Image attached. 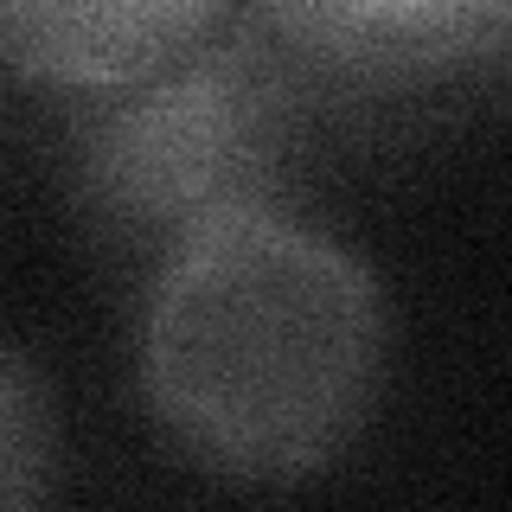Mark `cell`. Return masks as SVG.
Instances as JSON below:
<instances>
[{
  "label": "cell",
  "instance_id": "cell-5",
  "mask_svg": "<svg viewBox=\"0 0 512 512\" xmlns=\"http://www.w3.org/2000/svg\"><path fill=\"white\" fill-rule=\"evenodd\" d=\"M58 474V404L26 352L0 346V512L39 506Z\"/></svg>",
  "mask_w": 512,
  "mask_h": 512
},
{
  "label": "cell",
  "instance_id": "cell-3",
  "mask_svg": "<svg viewBox=\"0 0 512 512\" xmlns=\"http://www.w3.org/2000/svg\"><path fill=\"white\" fill-rule=\"evenodd\" d=\"M231 0H0V71L39 90L103 96L205 39Z\"/></svg>",
  "mask_w": 512,
  "mask_h": 512
},
{
  "label": "cell",
  "instance_id": "cell-6",
  "mask_svg": "<svg viewBox=\"0 0 512 512\" xmlns=\"http://www.w3.org/2000/svg\"><path fill=\"white\" fill-rule=\"evenodd\" d=\"M480 64H512V0L500 7V20H493V39H487V58Z\"/></svg>",
  "mask_w": 512,
  "mask_h": 512
},
{
  "label": "cell",
  "instance_id": "cell-2",
  "mask_svg": "<svg viewBox=\"0 0 512 512\" xmlns=\"http://www.w3.org/2000/svg\"><path fill=\"white\" fill-rule=\"evenodd\" d=\"M333 90H359L301 52L250 0L154 77L90 96L71 128V199L122 256H167L199 224L276 205Z\"/></svg>",
  "mask_w": 512,
  "mask_h": 512
},
{
  "label": "cell",
  "instance_id": "cell-4",
  "mask_svg": "<svg viewBox=\"0 0 512 512\" xmlns=\"http://www.w3.org/2000/svg\"><path fill=\"white\" fill-rule=\"evenodd\" d=\"M500 7L506 0H263L301 52L359 90L480 64Z\"/></svg>",
  "mask_w": 512,
  "mask_h": 512
},
{
  "label": "cell",
  "instance_id": "cell-1",
  "mask_svg": "<svg viewBox=\"0 0 512 512\" xmlns=\"http://www.w3.org/2000/svg\"><path fill=\"white\" fill-rule=\"evenodd\" d=\"M384 295L340 237L256 205L160 256L135 384L192 468L295 487L359 442L384 391Z\"/></svg>",
  "mask_w": 512,
  "mask_h": 512
}]
</instances>
